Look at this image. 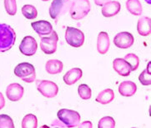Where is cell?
Returning <instances> with one entry per match:
<instances>
[{
    "label": "cell",
    "instance_id": "32",
    "mask_svg": "<svg viewBox=\"0 0 151 128\" xmlns=\"http://www.w3.org/2000/svg\"><path fill=\"white\" fill-rule=\"evenodd\" d=\"M93 1H94V4L97 6H103L104 4H106L110 0H93Z\"/></svg>",
    "mask_w": 151,
    "mask_h": 128
},
{
    "label": "cell",
    "instance_id": "10",
    "mask_svg": "<svg viewBox=\"0 0 151 128\" xmlns=\"http://www.w3.org/2000/svg\"><path fill=\"white\" fill-rule=\"evenodd\" d=\"M134 36L129 32L118 33L114 38V44L119 49H129L134 44Z\"/></svg>",
    "mask_w": 151,
    "mask_h": 128
},
{
    "label": "cell",
    "instance_id": "11",
    "mask_svg": "<svg viewBox=\"0 0 151 128\" xmlns=\"http://www.w3.org/2000/svg\"><path fill=\"white\" fill-rule=\"evenodd\" d=\"M24 89L19 83L10 84L6 89V95L11 101H18L24 95Z\"/></svg>",
    "mask_w": 151,
    "mask_h": 128
},
{
    "label": "cell",
    "instance_id": "12",
    "mask_svg": "<svg viewBox=\"0 0 151 128\" xmlns=\"http://www.w3.org/2000/svg\"><path fill=\"white\" fill-rule=\"evenodd\" d=\"M113 68L118 74L121 76H129L131 73V67L124 59L117 58L113 61Z\"/></svg>",
    "mask_w": 151,
    "mask_h": 128
},
{
    "label": "cell",
    "instance_id": "31",
    "mask_svg": "<svg viewBox=\"0 0 151 128\" xmlns=\"http://www.w3.org/2000/svg\"><path fill=\"white\" fill-rule=\"evenodd\" d=\"M5 106V100L4 97V95L0 92V110L3 109Z\"/></svg>",
    "mask_w": 151,
    "mask_h": 128
},
{
    "label": "cell",
    "instance_id": "2",
    "mask_svg": "<svg viewBox=\"0 0 151 128\" xmlns=\"http://www.w3.org/2000/svg\"><path fill=\"white\" fill-rule=\"evenodd\" d=\"M91 10L89 0H73L69 7V14L74 20H81L85 18Z\"/></svg>",
    "mask_w": 151,
    "mask_h": 128
},
{
    "label": "cell",
    "instance_id": "5",
    "mask_svg": "<svg viewBox=\"0 0 151 128\" xmlns=\"http://www.w3.org/2000/svg\"><path fill=\"white\" fill-rule=\"evenodd\" d=\"M71 4L70 0H53L49 7V15L53 20H59L60 17L64 15L68 10Z\"/></svg>",
    "mask_w": 151,
    "mask_h": 128
},
{
    "label": "cell",
    "instance_id": "20",
    "mask_svg": "<svg viewBox=\"0 0 151 128\" xmlns=\"http://www.w3.org/2000/svg\"><path fill=\"white\" fill-rule=\"evenodd\" d=\"M114 99V90L111 89H105L98 95L95 101L102 105H107L112 102Z\"/></svg>",
    "mask_w": 151,
    "mask_h": 128
},
{
    "label": "cell",
    "instance_id": "21",
    "mask_svg": "<svg viewBox=\"0 0 151 128\" xmlns=\"http://www.w3.org/2000/svg\"><path fill=\"white\" fill-rule=\"evenodd\" d=\"M127 10L133 15L139 16L142 14L143 7L139 0H127L126 2Z\"/></svg>",
    "mask_w": 151,
    "mask_h": 128
},
{
    "label": "cell",
    "instance_id": "8",
    "mask_svg": "<svg viewBox=\"0 0 151 128\" xmlns=\"http://www.w3.org/2000/svg\"><path fill=\"white\" fill-rule=\"evenodd\" d=\"M59 36L55 31H52L49 37H42L40 40L41 50L46 54H53L57 50Z\"/></svg>",
    "mask_w": 151,
    "mask_h": 128
},
{
    "label": "cell",
    "instance_id": "9",
    "mask_svg": "<svg viewBox=\"0 0 151 128\" xmlns=\"http://www.w3.org/2000/svg\"><path fill=\"white\" fill-rule=\"evenodd\" d=\"M38 44L32 36H25L19 44L20 52L26 56H33L37 52Z\"/></svg>",
    "mask_w": 151,
    "mask_h": 128
},
{
    "label": "cell",
    "instance_id": "23",
    "mask_svg": "<svg viewBox=\"0 0 151 128\" xmlns=\"http://www.w3.org/2000/svg\"><path fill=\"white\" fill-rule=\"evenodd\" d=\"M22 128H36L38 127V119L33 114L26 115L22 121Z\"/></svg>",
    "mask_w": 151,
    "mask_h": 128
},
{
    "label": "cell",
    "instance_id": "17",
    "mask_svg": "<svg viewBox=\"0 0 151 128\" xmlns=\"http://www.w3.org/2000/svg\"><path fill=\"white\" fill-rule=\"evenodd\" d=\"M83 75V71L79 68H73L69 69L66 74L63 75V81L68 85H72L78 82Z\"/></svg>",
    "mask_w": 151,
    "mask_h": 128
},
{
    "label": "cell",
    "instance_id": "13",
    "mask_svg": "<svg viewBox=\"0 0 151 128\" xmlns=\"http://www.w3.org/2000/svg\"><path fill=\"white\" fill-rule=\"evenodd\" d=\"M31 26H32L33 30L39 36L49 35L53 31V26H52V25L49 22L46 21V20H39V21L33 22L31 24Z\"/></svg>",
    "mask_w": 151,
    "mask_h": 128
},
{
    "label": "cell",
    "instance_id": "24",
    "mask_svg": "<svg viewBox=\"0 0 151 128\" xmlns=\"http://www.w3.org/2000/svg\"><path fill=\"white\" fill-rule=\"evenodd\" d=\"M139 80L143 85H150L151 84V74H150V63L146 69L143 70L141 74L139 76Z\"/></svg>",
    "mask_w": 151,
    "mask_h": 128
},
{
    "label": "cell",
    "instance_id": "3",
    "mask_svg": "<svg viewBox=\"0 0 151 128\" xmlns=\"http://www.w3.org/2000/svg\"><path fill=\"white\" fill-rule=\"evenodd\" d=\"M57 116L66 127H76L81 121V116L78 112L68 109L59 110Z\"/></svg>",
    "mask_w": 151,
    "mask_h": 128
},
{
    "label": "cell",
    "instance_id": "14",
    "mask_svg": "<svg viewBox=\"0 0 151 128\" xmlns=\"http://www.w3.org/2000/svg\"><path fill=\"white\" fill-rule=\"evenodd\" d=\"M121 9V5L118 1H109L103 5L102 14L106 18H110L117 15Z\"/></svg>",
    "mask_w": 151,
    "mask_h": 128
},
{
    "label": "cell",
    "instance_id": "16",
    "mask_svg": "<svg viewBox=\"0 0 151 128\" xmlns=\"http://www.w3.org/2000/svg\"><path fill=\"white\" fill-rule=\"evenodd\" d=\"M137 91V85L134 82L130 81V80H125L120 83L119 86V94L125 96V97H129L134 95Z\"/></svg>",
    "mask_w": 151,
    "mask_h": 128
},
{
    "label": "cell",
    "instance_id": "26",
    "mask_svg": "<svg viewBox=\"0 0 151 128\" xmlns=\"http://www.w3.org/2000/svg\"><path fill=\"white\" fill-rule=\"evenodd\" d=\"M78 95L83 100H89L92 96L91 89L89 88V86H88V85H80L78 88Z\"/></svg>",
    "mask_w": 151,
    "mask_h": 128
},
{
    "label": "cell",
    "instance_id": "27",
    "mask_svg": "<svg viewBox=\"0 0 151 128\" xmlns=\"http://www.w3.org/2000/svg\"><path fill=\"white\" fill-rule=\"evenodd\" d=\"M99 128H114L115 121L111 116H104L99 121Z\"/></svg>",
    "mask_w": 151,
    "mask_h": 128
},
{
    "label": "cell",
    "instance_id": "29",
    "mask_svg": "<svg viewBox=\"0 0 151 128\" xmlns=\"http://www.w3.org/2000/svg\"><path fill=\"white\" fill-rule=\"evenodd\" d=\"M4 7L8 14L14 16L17 13L16 0H4Z\"/></svg>",
    "mask_w": 151,
    "mask_h": 128
},
{
    "label": "cell",
    "instance_id": "4",
    "mask_svg": "<svg viewBox=\"0 0 151 128\" xmlns=\"http://www.w3.org/2000/svg\"><path fill=\"white\" fill-rule=\"evenodd\" d=\"M14 74L26 83H32L36 80L34 66L27 62L18 64L14 69Z\"/></svg>",
    "mask_w": 151,
    "mask_h": 128
},
{
    "label": "cell",
    "instance_id": "25",
    "mask_svg": "<svg viewBox=\"0 0 151 128\" xmlns=\"http://www.w3.org/2000/svg\"><path fill=\"white\" fill-rule=\"evenodd\" d=\"M124 59L129 64L131 67V71H135L139 65V59L134 54H128L124 56Z\"/></svg>",
    "mask_w": 151,
    "mask_h": 128
},
{
    "label": "cell",
    "instance_id": "18",
    "mask_svg": "<svg viewBox=\"0 0 151 128\" xmlns=\"http://www.w3.org/2000/svg\"><path fill=\"white\" fill-rule=\"evenodd\" d=\"M137 30L141 36H148L151 33V20L150 17H141L138 20Z\"/></svg>",
    "mask_w": 151,
    "mask_h": 128
},
{
    "label": "cell",
    "instance_id": "22",
    "mask_svg": "<svg viewBox=\"0 0 151 128\" xmlns=\"http://www.w3.org/2000/svg\"><path fill=\"white\" fill-rule=\"evenodd\" d=\"M22 14L28 20H34L38 16V11L33 5L25 4L22 7Z\"/></svg>",
    "mask_w": 151,
    "mask_h": 128
},
{
    "label": "cell",
    "instance_id": "33",
    "mask_svg": "<svg viewBox=\"0 0 151 128\" xmlns=\"http://www.w3.org/2000/svg\"><path fill=\"white\" fill-rule=\"evenodd\" d=\"M42 1H44V2H47V1H49V0H42Z\"/></svg>",
    "mask_w": 151,
    "mask_h": 128
},
{
    "label": "cell",
    "instance_id": "1",
    "mask_svg": "<svg viewBox=\"0 0 151 128\" xmlns=\"http://www.w3.org/2000/svg\"><path fill=\"white\" fill-rule=\"evenodd\" d=\"M15 40L14 30L7 24H0V53H4L12 49Z\"/></svg>",
    "mask_w": 151,
    "mask_h": 128
},
{
    "label": "cell",
    "instance_id": "15",
    "mask_svg": "<svg viewBox=\"0 0 151 128\" xmlns=\"http://www.w3.org/2000/svg\"><path fill=\"white\" fill-rule=\"evenodd\" d=\"M110 46L109 37L106 32H100L98 35L97 49L99 54H104L108 52Z\"/></svg>",
    "mask_w": 151,
    "mask_h": 128
},
{
    "label": "cell",
    "instance_id": "19",
    "mask_svg": "<svg viewBox=\"0 0 151 128\" xmlns=\"http://www.w3.org/2000/svg\"><path fill=\"white\" fill-rule=\"evenodd\" d=\"M63 64L59 59H49L45 64L46 71L50 74H57L63 71Z\"/></svg>",
    "mask_w": 151,
    "mask_h": 128
},
{
    "label": "cell",
    "instance_id": "30",
    "mask_svg": "<svg viewBox=\"0 0 151 128\" xmlns=\"http://www.w3.org/2000/svg\"><path fill=\"white\" fill-rule=\"evenodd\" d=\"M77 127H89V128L93 127L92 123H91L90 121H84V122H83V123L78 124Z\"/></svg>",
    "mask_w": 151,
    "mask_h": 128
},
{
    "label": "cell",
    "instance_id": "7",
    "mask_svg": "<svg viewBox=\"0 0 151 128\" xmlns=\"http://www.w3.org/2000/svg\"><path fill=\"white\" fill-rule=\"evenodd\" d=\"M37 90L47 98H54L59 93V87L50 80H36Z\"/></svg>",
    "mask_w": 151,
    "mask_h": 128
},
{
    "label": "cell",
    "instance_id": "28",
    "mask_svg": "<svg viewBox=\"0 0 151 128\" xmlns=\"http://www.w3.org/2000/svg\"><path fill=\"white\" fill-rule=\"evenodd\" d=\"M0 128H14V124L9 116L0 115Z\"/></svg>",
    "mask_w": 151,
    "mask_h": 128
},
{
    "label": "cell",
    "instance_id": "6",
    "mask_svg": "<svg viewBox=\"0 0 151 128\" xmlns=\"http://www.w3.org/2000/svg\"><path fill=\"white\" fill-rule=\"evenodd\" d=\"M65 40L70 46L79 48L84 43V34L78 29L67 27L65 32Z\"/></svg>",
    "mask_w": 151,
    "mask_h": 128
}]
</instances>
